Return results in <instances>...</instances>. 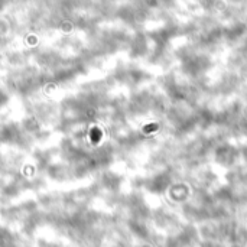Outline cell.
Returning <instances> with one entry per match:
<instances>
[{"mask_svg": "<svg viewBox=\"0 0 247 247\" xmlns=\"http://www.w3.org/2000/svg\"><path fill=\"white\" fill-rule=\"evenodd\" d=\"M158 129V126L156 124H150L148 127H145V132H152V130H156Z\"/></svg>", "mask_w": 247, "mask_h": 247, "instance_id": "cell-1", "label": "cell"}]
</instances>
